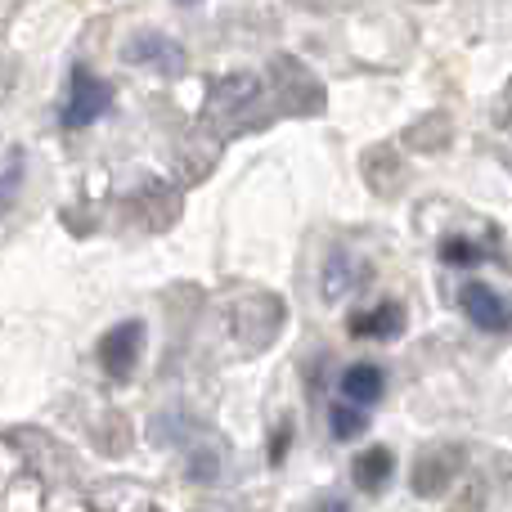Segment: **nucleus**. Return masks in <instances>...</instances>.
I'll list each match as a JSON object with an SVG mask.
<instances>
[{"mask_svg": "<svg viewBox=\"0 0 512 512\" xmlns=\"http://www.w3.org/2000/svg\"><path fill=\"white\" fill-rule=\"evenodd\" d=\"M328 427H333L337 441H351V436H360L364 427H369V418H364L360 409H342V405H333V423H328Z\"/></svg>", "mask_w": 512, "mask_h": 512, "instance_id": "8", "label": "nucleus"}, {"mask_svg": "<svg viewBox=\"0 0 512 512\" xmlns=\"http://www.w3.org/2000/svg\"><path fill=\"white\" fill-rule=\"evenodd\" d=\"M342 396L360 400V405L382 400V369L378 364H351V369L342 373Z\"/></svg>", "mask_w": 512, "mask_h": 512, "instance_id": "7", "label": "nucleus"}, {"mask_svg": "<svg viewBox=\"0 0 512 512\" xmlns=\"http://www.w3.org/2000/svg\"><path fill=\"white\" fill-rule=\"evenodd\" d=\"M108 99H113V90L99 77L77 68L72 72V95H68V104H63V126H90L108 108Z\"/></svg>", "mask_w": 512, "mask_h": 512, "instance_id": "4", "label": "nucleus"}, {"mask_svg": "<svg viewBox=\"0 0 512 512\" xmlns=\"http://www.w3.org/2000/svg\"><path fill=\"white\" fill-rule=\"evenodd\" d=\"M459 306L468 310V319L477 328H486V333H508L512 328V306L499 297L495 288H486V283H463Z\"/></svg>", "mask_w": 512, "mask_h": 512, "instance_id": "3", "label": "nucleus"}, {"mask_svg": "<svg viewBox=\"0 0 512 512\" xmlns=\"http://www.w3.org/2000/svg\"><path fill=\"white\" fill-rule=\"evenodd\" d=\"M346 328H351V337H400V328H405V310L400 306L355 310V315L346 319Z\"/></svg>", "mask_w": 512, "mask_h": 512, "instance_id": "5", "label": "nucleus"}, {"mask_svg": "<svg viewBox=\"0 0 512 512\" xmlns=\"http://www.w3.org/2000/svg\"><path fill=\"white\" fill-rule=\"evenodd\" d=\"M391 468H396V459H391V450H364V454H355V463H351V477H355V486L360 490H382L387 486V477H391Z\"/></svg>", "mask_w": 512, "mask_h": 512, "instance_id": "6", "label": "nucleus"}, {"mask_svg": "<svg viewBox=\"0 0 512 512\" xmlns=\"http://www.w3.org/2000/svg\"><path fill=\"white\" fill-rule=\"evenodd\" d=\"M140 342H144V324H140V319L117 324L113 333H104V342H99V364H104L108 378H117V382L131 378L135 360H140Z\"/></svg>", "mask_w": 512, "mask_h": 512, "instance_id": "2", "label": "nucleus"}, {"mask_svg": "<svg viewBox=\"0 0 512 512\" xmlns=\"http://www.w3.org/2000/svg\"><path fill=\"white\" fill-rule=\"evenodd\" d=\"M441 256H445V261H459V265H472V261H477V248H468V243L450 239V243H445V248H441Z\"/></svg>", "mask_w": 512, "mask_h": 512, "instance_id": "9", "label": "nucleus"}, {"mask_svg": "<svg viewBox=\"0 0 512 512\" xmlns=\"http://www.w3.org/2000/svg\"><path fill=\"white\" fill-rule=\"evenodd\" d=\"M463 454L454 450V445H436V450H423L414 459V472H409V486H414V495L423 499H436L441 490H450V477L459 472Z\"/></svg>", "mask_w": 512, "mask_h": 512, "instance_id": "1", "label": "nucleus"}]
</instances>
